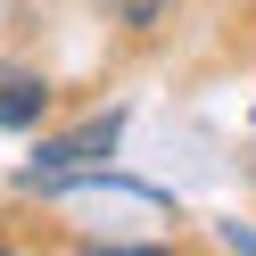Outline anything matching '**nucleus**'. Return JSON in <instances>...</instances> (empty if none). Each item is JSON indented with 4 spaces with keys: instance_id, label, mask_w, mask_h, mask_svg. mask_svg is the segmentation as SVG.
<instances>
[{
    "instance_id": "2",
    "label": "nucleus",
    "mask_w": 256,
    "mask_h": 256,
    "mask_svg": "<svg viewBox=\"0 0 256 256\" xmlns=\"http://www.w3.org/2000/svg\"><path fill=\"white\" fill-rule=\"evenodd\" d=\"M50 116V83H42L34 66H8L0 58V132H25V124Z\"/></svg>"
},
{
    "instance_id": "1",
    "label": "nucleus",
    "mask_w": 256,
    "mask_h": 256,
    "mask_svg": "<svg viewBox=\"0 0 256 256\" xmlns=\"http://www.w3.org/2000/svg\"><path fill=\"white\" fill-rule=\"evenodd\" d=\"M116 140H124V116H116V108H108V116H91L83 132H66V140H50V149H42L34 166H25V182H34V190H66L74 174H83L91 157H108V149H116Z\"/></svg>"
},
{
    "instance_id": "4",
    "label": "nucleus",
    "mask_w": 256,
    "mask_h": 256,
    "mask_svg": "<svg viewBox=\"0 0 256 256\" xmlns=\"http://www.w3.org/2000/svg\"><path fill=\"white\" fill-rule=\"evenodd\" d=\"M223 240H232V248H256V232H248V223H223Z\"/></svg>"
},
{
    "instance_id": "3",
    "label": "nucleus",
    "mask_w": 256,
    "mask_h": 256,
    "mask_svg": "<svg viewBox=\"0 0 256 256\" xmlns=\"http://www.w3.org/2000/svg\"><path fill=\"white\" fill-rule=\"evenodd\" d=\"M91 8H100L108 25H157V17L174 8V0H91Z\"/></svg>"
}]
</instances>
